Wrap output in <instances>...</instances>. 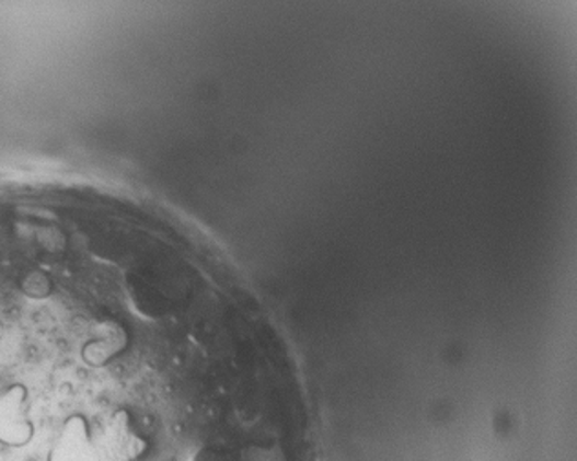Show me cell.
Masks as SVG:
<instances>
[{
    "mask_svg": "<svg viewBox=\"0 0 577 461\" xmlns=\"http://www.w3.org/2000/svg\"><path fill=\"white\" fill-rule=\"evenodd\" d=\"M100 449L106 461H138L147 454L149 441L136 430L127 411H117L106 423Z\"/></svg>",
    "mask_w": 577,
    "mask_h": 461,
    "instance_id": "6da1fadb",
    "label": "cell"
},
{
    "mask_svg": "<svg viewBox=\"0 0 577 461\" xmlns=\"http://www.w3.org/2000/svg\"><path fill=\"white\" fill-rule=\"evenodd\" d=\"M35 436L34 422L30 419L24 387H12L0 394V443L24 447Z\"/></svg>",
    "mask_w": 577,
    "mask_h": 461,
    "instance_id": "7a4b0ae2",
    "label": "cell"
},
{
    "mask_svg": "<svg viewBox=\"0 0 577 461\" xmlns=\"http://www.w3.org/2000/svg\"><path fill=\"white\" fill-rule=\"evenodd\" d=\"M48 461H106L100 443L90 434L89 423L83 416L68 417L59 438L51 447Z\"/></svg>",
    "mask_w": 577,
    "mask_h": 461,
    "instance_id": "3957f363",
    "label": "cell"
},
{
    "mask_svg": "<svg viewBox=\"0 0 577 461\" xmlns=\"http://www.w3.org/2000/svg\"><path fill=\"white\" fill-rule=\"evenodd\" d=\"M127 330L117 321H103L94 329V339L84 345L81 356L90 367L101 368L116 359L128 346Z\"/></svg>",
    "mask_w": 577,
    "mask_h": 461,
    "instance_id": "277c9868",
    "label": "cell"
},
{
    "mask_svg": "<svg viewBox=\"0 0 577 461\" xmlns=\"http://www.w3.org/2000/svg\"><path fill=\"white\" fill-rule=\"evenodd\" d=\"M50 278L46 277L45 273H30L23 280V291L32 299H45L46 295L50 293Z\"/></svg>",
    "mask_w": 577,
    "mask_h": 461,
    "instance_id": "5b68a950",
    "label": "cell"
}]
</instances>
